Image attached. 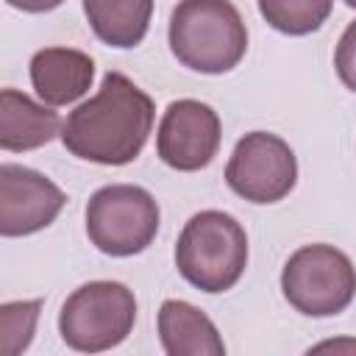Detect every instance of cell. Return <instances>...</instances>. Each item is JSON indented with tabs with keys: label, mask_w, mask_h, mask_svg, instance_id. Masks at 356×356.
<instances>
[{
	"label": "cell",
	"mask_w": 356,
	"mask_h": 356,
	"mask_svg": "<svg viewBox=\"0 0 356 356\" xmlns=\"http://www.w3.org/2000/svg\"><path fill=\"white\" fill-rule=\"evenodd\" d=\"M153 97L128 75L106 72L97 95L67 114L61 142L75 159L122 167L142 153L153 131Z\"/></svg>",
	"instance_id": "6da1fadb"
},
{
	"label": "cell",
	"mask_w": 356,
	"mask_h": 356,
	"mask_svg": "<svg viewBox=\"0 0 356 356\" xmlns=\"http://www.w3.org/2000/svg\"><path fill=\"white\" fill-rule=\"evenodd\" d=\"M170 50L192 72L222 75L248 50V28L231 0H181L170 14Z\"/></svg>",
	"instance_id": "7a4b0ae2"
},
{
	"label": "cell",
	"mask_w": 356,
	"mask_h": 356,
	"mask_svg": "<svg viewBox=\"0 0 356 356\" xmlns=\"http://www.w3.org/2000/svg\"><path fill=\"white\" fill-rule=\"evenodd\" d=\"M175 267L181 278L200 292L217 295L231 289L248 267L245 228L225 211H197L178 234Z\"/></svg>",
	"instance_id": "3957f363"
},
{
	"label": "cell",
	"mask_w": 356,
	"mask_h": 356,
	"mask_svg": "<svg viewBox=\"0 0 356 356\" xmlns=\"http://www.w3.org/2000/svg\"><path fill=\"white\" fill-rule=\"evenodd\" d=\"M136 323V298L120 281L78 286L58 312V334L78 353H103L128 339Z\"/></svg>",
	"instance_id": "277c9868"
},
{
	"label": "cell",
	"mask_w": 356,
	"mask_h": 356,
	"mask_svg": "<svg viewBox=\"0 0 356 356\" xmlns=\"http://www.w3.org/2000/svg\"><path fill=\"white\" fill-rule=\"evenodd\" d=\"M281 292L306 317H334L356 298V267L334 245H303L281 270Z\"/></svg>",
	"instance_id": "5b68a950"
},
{
	"label": "cell",
	"mask_w": 356,
	"mask_h": 356,
	"mask_svg": "<svg viewBox=\"0 0 356 356\" xmlns=\"http://www.w3.org/2000/svg\"><path fill=\"white\" fill-rule=\"evenodd\" d=\"M159 217V203L147 189L136 184H108L86 203V236L106 256H136L156 239Z\"/></svg>",
	"instance_id": "8992f818"
},
{
	"label": "cell",
	"mask_w": 356,
	"mask_h": 356,
	"mask_svg": "<svg viewBox=\"0 0 356 356\" xmlns=\"http://www.w3.org/2000/svg\"><path fill=\"white\" fill-rule=\"evenodd\" d=\"M295 181L298 159L292 147L270 131L245 134L225 164V184L250 203H278L295 189Z\"/></svg>",
	"instance_id": "52a82bcc"
},
{
	"label": "cell",
	"mask_w": 356,
	"mask_h": 356,
	"mask_svg": "<svg viewBox=\"0 0 356 356\" xmlns=\"http://www.w3.org/2000/svg\"><path fill=\"white\" fill-rule=\"evenodd\" d=\"M220 139L222 128L217 111L209 103L181 97L167 106L159 122L156 153L167 167L178 172H195L211 164L220 150Z\"/></svg>",
	"instance_id": "ba28073f"
},
{
	"label": "cell",
	"mask_w": 356,
	"mask_h": 356,
	"mask_svg": "<svg viewBox=\"0 0 356 356\" xmlns=\"http://www.w3.org/2000/svg\"><path fill=\"white\" fill-rule=\"evenodd\" d=\"M67 195L42 172L22 164H0V234L28 236L47 228L64 209Z\"/></svg>",
	"instance_id": "9c48e42d"
},
{
	"label": "cell",
	"mask_w": 356,
	"mask_h": 356,
	"mask_svg": "<svg viewBox=\"0 0 356 356\" xmlns=\"http://www.w3.org/2000/svg\"><path fill=\"white\" fill-rule=\"evenodd\" d=\"M95 61L75 47H42L31 58V83L42 103L70 106L89 92Z\"/></svg>",
	"instance_id": "30bf717a"
},
{
	"label": "cell",
	"mask_w": 356,
	"mask_h": 356,
	"mask_svg": "<svg viewBox=\"0 0 356 356\" xmlns=\"http://www.w3.org/2000/svg\"><path fill=\"white\" fill-rule=\"evenodd\" d=\"M61 117L47 106L31 100L25 92H0V147L8 153L36 150L61 136Z\"/></svg>",
	"instance_id": "8fae6325"
},
{
	"label": "cell",
	"mask_w": 356,
	"mask_h": 356,
	"mask_svg": "<svg viewBox=\"0 0 356 356\" xmlns=\"http://www.w3.org/2000/svg\"><path fill=\"white\" fill-rule=\"evenodd\" d=\"M159 342L167 356H222L225 342L206 312L186 300H164L159 309Z\"/></svg>",
	"instance_id": "7c38bea8"
},
{
	"label": "cell",
	"mask_w": 356,
	"mask_h": 356,
	"mask_svg": "<svg viewBox=\"0 0 356 356\" xmlns=\"http://www.w3.org/2000/svg\"><path fill=\"white\" fill-rule=\"evenodd\" d=\"M92 33L108 47H136L150 28L153 0H83Z\"/></svg>",
	"instance_id": "4fadbf2b"
},
{
	"label": "cell",
	"mask_w": 356,
	"mask_h": 356,
	"mask_svg": "<svg viewBox=\"0 0 356 356\" xmlns=\"http://www.w3.org/2000/svg\"><path fill=\"white\" fill-rule=\"evenodd\" d=\"M259 14L270 28L286 36H306L323 28L334 0H256Z\"/></svg>",
	"instance_id": "5bb4252c"
},
{
	"label": "cell",
	"mask_w": 356,
	"mask_h": 356,
	"mask_svg": "<svg viewBox=\"0 0 356 356\" xmlns=\"http://www.w3.org/2000/svg\"><path fill=\"white\" fill-rule=\"evenodd\" d=\"M39 309H42V300H14L0 306V339H3L6 356H17L31 345Z\"/></svg>",
	"instance_id": "9a60e30c"
},
{
	"label": "cell",
	"mask_w": 356,
	"mask_h": 356,
	"mask_svg": "<svg viewBox=\"0 0 356 356\" xmlns=\"http://www.w3.org/2000/svg\"><path fill=\"white\" fill-rule=\"evenodd\" d=\"M334 70L339 75V81L356 92V19L342 31L337 50H334Z\"/></svg>",
	"instance_id": "2e32d148"
},
{
	"label": "cell",
	"mask_w": 356,
	"mask_h": 356,
	"mask_svg": "<svg viewBox=\"0 0 356 356\" xmlns=\"http://www.w3.org/2000/svg\"><path fill=\"white\" fill-rule=\"evenodd\" d=\"M6 3L19 8V11H28V14H44V11L58 8L64 0H6Z\"/></svg>",
	"instance_id": "e0dca14e"
},
{
	"label": "cell",
	"mask_w": 356,
	"mask_h": 356,
	"mask_svg": "<svg viewBox=\"0 0 356 356\" xmlns=\"http://www.w3.org/2000/svg\"><path fill=\"white\" fill-rule=\"evenodd\" d=\"M345 6H350V8H356V0H345Z\"/></svg>",
	"instance_id": "ac0fdd59"
}]
</instances>
